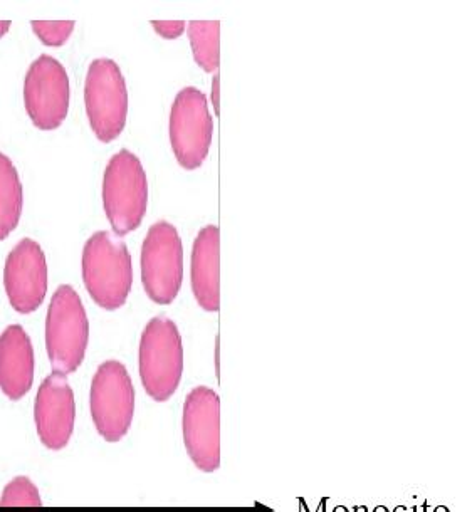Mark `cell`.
<instances>
[{"label": "cell", "mask_w": 472, "mask_h": 512, "mask_svg": "<svg viewBox=\"0 0 472 512\" xmlns=\"http://www.w3.org/2000/svg\"><path fill=\"white\" fill-rule=\"evenodd\" d=\"M182 430L190 460L202 472H216L221 467V398L212 388L197 387L187 395Z\"/></svg>", "instance_id": "cell-9"}, {"label": "cell", "mask_w": 472, "mask_h": 512, "mask_svg": "<svg viewBox=\"0 0 472 512\" xmlns=\"http://www.w3.org/2000/svg\"><path fill=\"white\" fill-rule=\"evenodd\" d=\"M69 78L63 64L42 54L29 66L24 81L27 115L39 130H56L69 110Z\"/></svg>", "instance_id": "cell-10"}, {"label": "cell", "mask_w": 472, "mask_h": 512, "mask_svg": "<svg viewBox=\"0 0 472 512\" xmlns=\"http://www.w3.org/2000/svg\"><path fill=\"white\" fill-rule=\"evenodd\" d=\"M140 266L148 298L162 306L174 303L184 281V246L179 232L167 220H160L148 230Z\"/></svg>", "instance_id": "cell-6"}, {"label": "cell", "mask_w": 472, "mask_h": 512, "mask_svg": "<svg viewBox=\"0 0 472 512\" xmlns=\"http://www.w3.org/2000/svg\"><path fill=\"white\" fill-rule=\"evenodd\" d=\"M41 494L29 477H16L0 497V507H41Z\"/></svg>", "instance_id": "cell-17"}, {"label": "cell", "mask_w": 472, "mask_h": 512, "mask_svg": "<svg viewBox=\"0 0 472 512\" xmlns=\"http://www.w3.org/2000/svg\"><path fill=\"white\" fill-rule=\"evenodd\" d=\"M152 26L165 39H177L187 29L184 21H152Z\"/></svg>", "instance_id": "cell-19"}, {"label": "cell", "mask_w": 472, "mask_h": 512, "mask_svg": "<svg viewBox=\"0 0 472 512\" xmlns=\"http://www.w3.org/2000/svg\"><path fill=\"white\" fill-rule=\"evenodd\" d=\"M32 31L44 46L59 48L68 42L74 31V21H32Z\"/></svg>", "instance_id": "cell-18"}, {"label": "cell", "mask_w": 472, "mask_h": 512, "mask_svg": "<svg viewBox=\"0 0 472 512\" xmlns=\"http://www.w3.org/2000/svg\"><path fill=\"white\" fill-rule=\"evenodd\" d=\"M34 418L39 439L48 449L61 450L69 444L76 422V402L66 378L54 373L41 383Z\"/></svg>", "instance_id": "cell-12"}, {"label": "cell", "mask_w": 472, "mask_h": 512, "mask_svg": "<svg viewBox=\"0 0 472 512\" xmlns=\"http://www.w3.org/2000/svg\"><path fill=\"white\" fill-rule=\"evenodd\" d=\"M212 105H214V111L219 113V74L212 79Z\"/></svg>", "instance_id": "cell-20"}, {"label": "cell", "mask_w": 472, "mask_h": 512, "mask_svg": "<svg viewBox=\"0 0 472 512\" xmlns=\"http://www.w3.org/2000/svg\"><path fill=\"white\" fill-rule=\"evenodd\" d=\"M212 133L214 121L207 96L194 86L182 89L175 96L168 123L170 145L180 167L185 170L202 167L212 147Z\"/></svg>", "instance_id": "cell-8"}, {"label": "cell", "mask_w": 472, "mask_h": 512, "mask_svg": "<svg viewBox=\"0 0 472 512\" xmlns=\"http://www.w3.org/2000/svg\"><path fill=\"white\" fill-rule=\"evenodd\" d=\"M9 27H11V21H0V37L6 36Z\"/></svg>", "instance_id": "cell-21"}, {"label": "cell", "mask_w": 472, "mask_h": 512, "mask_svg": "<svg viewBox=\"0 0 472 512\" xmlns=\"http://www.w3.org/2000/svg\"><path fill=\"white\" fill-rule=\"evenodd\" d=\"M46 254L34 239H22L6 259L4 288L17 313L31 314L41 308L48 294Z\"/></svg>", "instance_id": "cell-11"}, {"label": "cell", "mask_w": 472, "mask_h": 512, "mask_svg": "<svg viewBox=\"0 0 472 512\" xmlns=\"http://www.w3.org/2000/svg\"><path fill=\"white\" fill-rule=\"evenodd\" d=\"M103 205L115 236H128L142 225L148 205L147 173L130 150L115 153L106 165Z\"/></svg>", "instance_id": "cell-2"}, {"label": "cell", "mask_w": 472, "mask_h": 512, "mask_svg": "<svg viewBox=\"0 0 472 512\" xmlns=\"http://www.w3.org/2000/svg\"><path fill=\"white\" fill-rule=\"evenodd\" d=\"M91 417L96 430L108 442L123 439L135 415L132 377L120 361H105L91 383Z\"/></svg>", "instance_id": "cell-7"}, {"label": "cell", "mask_w": 472, "mask_h": 512, "mask_svg": "<svg viewBox=\"0 0 472 512\" xmlns=\"http://www.w3.org/2000/svg\"><path fill=\"white\" fill-rule=\"evenodd\" d=\"M221 234L216 225H207L200 230L192 247L190 281L200 308L216 313L221 306V279H219V251Z\"/></svg>", "instance_id": "cell-14"}, {"label": "cell", "mask_w": 472, "mask_h": 512, "mask_svg": "<svg viewBox=\"0 0 472 512\" xmlns=\"http://www.w3.org/2000/svg\"><path fill=\"white\" fill-rule=\"evenodd\" d=\"M36 360L31 338L19 324L0 335V390L11 400L26 397L34 382Z\"/></svg>", "instance_id": "cell-13"}, {"label": "cell", "mask_w": 472, "mask_h": 512, "mask_svg": "<svg viewBox=\"0 0 472 512\" xmlns=\"http://www.w3.org/2000/svg\"><path fill=\"white\" fill-rule=\"evenodd\" d=\"M22 183L11 158L0 152V241H6L21 222Z\"/></svg>", "instance_id": "cell-15"}, {"label": "cell", "mask_w": 472, "mask_h": 512, "mask_svg": "<svg viewBox=\"0 0 472 512\" xmlns=\"http://www.w3.org/2000/svg\"><path fill=\"white\" fill-rule=\"evenodd\" d=\"M84 288L100 308L116 311L132 293L133 264L130 251L120 237L96 232L83 249Z\"/></svg>", "instance_id": "cell-1"}, {"label": "cell", "mask_w": 472, "mask_h": 512, "mask_svg": "<svg viewBox=\"0 0 472 512\" xmlns=\"http://www.w3.org/2000/svg\"><path fill=\"white\" fill-rule=\"evenodd\" d=\"M90 341V321L83 301L71 286L56 289L46 318V348L56 375L66 377L78 370Z\"/></svg>", "instance_id": "cell-3"}, {"label": "cell", "mask_w": 472, "mask_h": 512, "mask_svg": "<svg viewBox=\"0 0 472 512\" xmlns=\"http://www.w3.org/2000/svg\"><path fill=\"white\" fill-rule=\"evenodd\" d=\"M84 105L91 130L103 143H110L125 130L128 118V89L120 66L113 59L91 63L84 83Z\"/></svg>", "instance_id": "cell-5"}, {"label": "cell", "mask_w": 472, "mask_h": 512, "mask_svg": "<svg viewBox=\"0 0 472 512\" xmlns=\"http://www.w3.org/2000/svg\"><path fill=\"white\" fill-rule=\"evenodd\" d=\"M184 373V345L172 319H150L140 340V377L155 402L172 398Z\"/></svg>", "instance_id": "cell-4"}, {"label": "cell", "mask_w": 472, "mask_h": 512, "mask_svg": "<svg viewBox=\"0 0 472 512\" xmlns=\"http://www.w3.org/2000/svg\"><path fill=\"white\" fill-rule=\"evenodd\" d=\"M185 31L189 34L195 63L205 73H216L221 63V22L190 21Z\"/></svg>", "instance_id": "cell-16"}]
</instances>
